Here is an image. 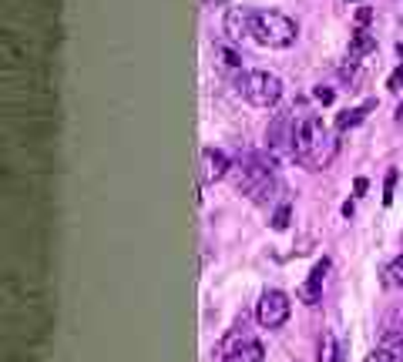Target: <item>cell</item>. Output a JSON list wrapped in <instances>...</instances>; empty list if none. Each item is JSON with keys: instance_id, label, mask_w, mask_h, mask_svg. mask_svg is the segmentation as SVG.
I'll list each match as a JSON object with an SVG mask.
<instances>
[{"instance_id": "7a4b0ae2", "label": "cell", "mask_w": 403, "mask_h": 362, "mask_svg": "<svg viewBox=\"0 0 403 362\" xmlns=\"http://www.w3.org/2000/svg\"><path fill=\"white\" fill-rule=\"evenodd\" d=\"M299 37V24L282 11H252V41L263 47H289Z\"/></svg>"}, {"instance_id": "7c38bea8", "label": "cell", "mask_w": 403, "mask_h": 362, "mask_svg": "<svg viewBox=\"0 0 403 362\" xmlns=\"http://www.w3.org/2000/svg\"><path fill=\"white\" fill-rule=\"evenodd\" d=\"M319 362H343V349L333 332H326L323 342H319Z\"/></svg>"}, {"instance_id": "9c48e42d", "label": "cell", "mask_w": 403, "mask_h": 362, "mask_svg": "<svg viewBox=\"0 0 403 362\" xmlns=\"http://www.w3.org/2000/svg\"><path fill=\"white\" fill-rule=\"evenodd\" d=\"M225 34H229V41L252 37V7H229V14H225Z\"/></svg>"}, {"instance_id": "9a60e30c", "label": "cell", "mask_w": 403, "mask_h": 362, "mask_svg": "<svg viewBox=\"0 0 403 362\" xmlns=\"http://www.w3.org/2000/svg\"><path fill=\"white\" fill-rule=\"evenodd\" d=\"M363 362H400V359H397L393 352H387V349L380 346V349H373V352H370V356H366Z\"/></svg>"}, {"instance_id": "5b68a950", "label": "cell", "mask_w": 403, "mask_h": 362, "mask_svg": "<svg viewBox=\"0 0 403 362\" xmlns=\"http://www.w3.org/2000/svg\"><path fill=\"white\" fill-rule=\"evenodd\" d=\"M289 312H293V302H289V295L279 292V288H265L259 305H256V319H259L263 329H279V326H286Z\"/></svg>"}, {"instance_id": "2e32d148", "label": "cell", "mask_w": 403, "mask_h": 362, "mask_svg": "<svg viewBox=\"0 0 403 362\" xmlns=\"http://www.w3.org/2000/svg\"><path fill=\"white\" fill-rule=\"evenodd\" d=\"M216 51L222 54V58H225V64H229V67H242V58H239L235 51H229V47H222V44H218Z\"/></svg>"}, {"instance_id": "ffe728a7", "label": "cell", "mask_w": 403, "mask_h": 362, "mask_svg": "<svg viewBox=\"0 0 403 362\" xmlns=\"http://www.w3.org/2000/svg\"><path fill=\"white\" fill-rule=\"evenodd\" d=\"M316 101H323V105H333V90H329V88H316Z\"/></svg>"}, {"instance_id": "603a6c76", "label": "cell", "mask_w": 403, "mask_h": 362, "mask_svg": "<svg viewBox=\"0 0 403 362\" xmlns=\"http://www.w3.org/2000/svg\"><path fill=\"white\" fill-rule=\"evenodd\" d=\"M397 121H403V101H400V107H397Z\"/></svg>"}, {"instance_id": "8fae6325", "label": "cell", "mask_w": 403, "mask_h": 362, "mask_svg": "<svg viewBox=\"0 0 403 362\" xmlns=\"http://www.w3.org/2000/svg\"><path fill=\"white\" fill-rule=\"evenodd\" d=\"M373 101H366V105H359V107H350V111H343L340 118H336V135H340V131H346V128H357L359 121L366 118V114H370L373 111Z\"/></svg>"}, {"instance_id": "5bb4252c", "label": "cell", "mask_w": 403, "mask_h": 362, "mask_svg": "<svg viewBox=\"0 0 403 362\" xmlns=\"http://www.w3.org/2000/svg\"><path fill=\"white\" fill-rule=\"evenodd\" d=\"M383 282L393 288H403V255H397L387 269H383Z\"/></svg>"}, {"instance_id": "30bf717a", "label": "cell", "mask_w": 403, "mask_h": 362, "mask_svg": "<svg viewBox=\"0 0 403 362\" xmlns=\"http://www.w3.org/2000/svg\"><path fill=\"white\" fill-rule=\"evenodd\" d=\"M376 51V41H373V34H366V30H357L353 37H350V51H346V60L350 64H359V60L366 58V54H373Z\"/></svg>"}, {"instance_id": "52a82bcc", "label": "cell", "mask_w": 403, "mask_h": 362, "mask_svg": "<svg viewBox=\"0 0 403 362\" xmlns=\"http://www.w3.org/2000/svg\"><path fill=\"white\" fill-rule=\"evenodd\" d=\"M263 342H256V339H242V342H235L232 339H225V346H222V362H263Z\"/></svg>"}, {"instance_id": "ba28073f", "label": "cell", "mask_w": 403, "mask_h": 362, "mask_svg": "<svg viewBox=\"0 0 403 362\" xmlns=\"http://www.w3.org/2000/svg\"><path fill=\"white\" fill-rule=\"evenodd\" d=\"M326 272H329V262H326V258H323V262H316V265H312V272H310V279L296 288V299L306 302V305H316V302H319V295H323Z\"/></svg>"}, {"instance_id": "ac0fdd59", "label": "cell", "mask_w": 403, "mask_h": 362, "mask_svg": "<svg viewBox=\"0 0 403 362\" xmlns=\"http://www.w3.org/2000/svg\"><path fill=\"white\" fill-rule=\"evenodd\" d=\"M393 185H397V171H390L387 175V188H383V205L393 201Z\"/></svg>"}, {"instance_id": "277c9868", "label": "cell", "mask_w": 403, "mask_h": 362, "mask_svg": "<svg viewBox=\"0 0 403 362\" xmlns=\"http://www.w3.org/2000/svg\"><path fill=\"white\" fill-rule=\"evenodd\" d=\"M235 188L249 195L256 205H269L272 201V192H276V178H272V165L265 168L259 161L249 158L246 165H239V178H235Z\"/></svg>"}, {"instance_id": "7402d4cb", "label": "cell", "mask_w": 403, "mask_h": 362, "mask_svg": "<svg viewBox=\"0 0 403 362\" xmlns=\"http://www.w3.org/2000/svg\"><path fill=\"white\" fill-rule=\"evenodd\" d=\"M205 7H212V4H229V0H202Z\"/></svg>"}, {"instance_id": "6da1fadb", "label": "cell", "mask_w": 403, "mask_h": 362, "mask_svg": "<svg viewBox=\"0 0 403 362\" xmlns=\"http://www.w3.org/2000/svg\"><path fill=\"white\" fill-rule=\"evenodd\" d=\"M340 151V138L333 135L319 118H299L293 128V158L299 165L319 171Z\"/></svg>"}, {"instance_id": "8992f818", "label": "cell", "mask_w": 403, "mask_h": 362, "mask_svg": "<svg viewBox=\"0 0 403 362\" xmlns=\"http://www.w3.org/2000/svg\"><path fill=\"white\" fill-rule=\"evenodd\" d=\"M229 158H225V151H218V148H205L202 151V171H199V181H202V188L205 185H216V181H222L225 175H229Z\"/></svg>"}, {"instance_id": "e0dca14e", "label": "cell", "mask_w": 403, "mask_h": 362, "mask_svg": "<svg viewBox=\"0 0 403 362\" xmlns=\"http://www.w3.org/2000/svg\"><path fill=\"white\" fill-rule=\"evenodd\" d=\"M286 225H289V205H282V208L276 211V218H272V228H276V232H282Z\"/></svg>"}, {"instance_id": "3957f363", "label": "cell", "mask_w": 403, "mask_h": 362, "mask_svg": "<svg viewBox=\"0 0 403 362\" xmlns=\"http://www.w3.org/2000/svg\"><path fill=\"white\" fill-rule=\"evenodd\" d=\"M235 90L256 107H272L282 98V81L269 71H242L235 77Z\"/></svg>"}, {"instance_id": "44dd1931", "label": "cell", "mask_w": 403, "mask_h": 362, "mask_svg": "<svg viewBox=\"0 0 403 362\" xmlns=\"http://www.w3.org/2000/svg\"><path fill=\"white\" fill-rule=\"evenodd\" d=\"M366 185H370L366 178H357V181H353V192H357V195H363V192H366Z\"/></svg>"}, {"instance_id": "4fadbf2b", "label": "cell", "mask_w": 403, "mask_h": 362, "mask_svg": "<svg viewBox=\"0 0 403 362\" xmlns=\"http://www.w3.org/2000/svg\"><path fill=\"white\" fill-rule=\"evenodd\" d=\"M380 346L387 349V352H393V356H397V359L403 362V329H390V332H383Z\"/></svg>"}, {"instance_id": "d6986e66", "label": "cell", "mask_w": 403, "mask_h": 362, "mask_svg": "<svg viewBox=\"0 0 403 362\" xmlns=\"http://www.w3.org/2000/svg\"><path fill=\"white\" fill-rule=\"evenodd\" d=\"M400 84H403V64H400V67H397V71H393V74H390L387 88H390V90H400Z\"/></svg>"}]
</instances>
